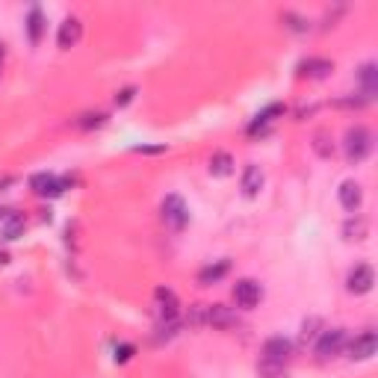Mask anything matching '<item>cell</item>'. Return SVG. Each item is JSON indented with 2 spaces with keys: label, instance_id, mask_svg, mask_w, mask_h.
<instances>
[{
  "label": "cell",
  "instance_id": "obj_9",
  "mask_svg": "<svg viewBox=\"0 0 378 378\" xmlns=\"http://www.w3.org/2000/svg\"><path fill=\"white\" fill-rule=\"evenodd\" d=\"M154 304H157V313H160V320H163V322L177 320L181 302H177L175 290H168V287H157V290H154Z\"/></svg>",
  "mask_w": 378,
  "mask_h": 378
},
{
  "label": "cell",
  "instance_id": "obj_21",
  "mask_svg": "<svg viewBox=\"0 0 378 378\" xmlns=\"http://www.w3.org/2000/svg\"><path fill=\"white\" fill-rule=\"evenodd\" d=\"M366 231H370V222H366L364 216H357V213H355V219H349V222L343 225L346 240H364Z\"/></svg>",
  "mask_w": 378,
  "mask_h": 378
},
{
  "label": "cell",
  "instance_id": "obj_12",
  "mask_svg": "<svg viewBox=\"0 0 378 378\" xmlns=\"http://www.w3.org/2000/svg\"><path fill=\"white\" fill-rule=\"evenodd\" d=\"M80 36H83V24H80V18H65L63 24H59V36H56V42L63 51H68V47H74L77 42H80Z\"/></svg>",
  "mask_w": 378,
  "mask_h": 378
},
{
  "label": "cell",
  "instance_id": "obj_17",
  "mask_svg": "<svg viewBox=\"0 0 378 378\" xmlns=\"http://www.w3.org/2000/svg\"><path fill=\"white\" fill-rule=\"evenodd\" d=\"M27 36L33 45H38L45 36V12L38 6H30V12H27Z\"/></svg>",
  "mask_w": 378,
  "mask_h": 378
},
{
  "label": "cell",
  "instance_id": "obj_27",
  "mask_svg": "<svg viewBox=\"0 0 378 378\" xmlns=\"http://www.w3.org/2000/svg\"><path fill=\"white\" fill-rule=\"evenodd\" d=\"M136 154H163L166 151V145H139V148H133Z\"/></svg>",
  "mask_w": 378,
  "mask_h": 378
},
{
  "label": "cell",
  "instance_id": "obj_11",
  "mask_svg": "<svg viewBox=\"0 0 378 378\" xmlns=\"http://www.w3.org/2000/svg\"><path fill=\"white\" fill-rule=\"evenodd\" d=\"M337 198H340L343 210L357 213V210H361V204H364V189H361L357 181H343L340 189H337Z\"/></svg>",
  "mask_w": 378,
  "mask_h": 378
},
{
  "label": "cell",
  "instance_id": "obj_5",
  "mask_svg": "<svg viewBox=\"0 0 378 378\" xmlns=\"http://www.w3.org/2000/svg\"><path fill=\"white\" fill-rule=\"evenodd\" d=\"M30 189H33V195H38V198H59L65 192V181L54 172H38L30 177Z\"/></svg>",
  "mask_w": 378,
  "mask_h": 378
},
{
  "label": "cell",
  "instance_id": "obj_23",
  "mask_svg": "<svg viewBox=\"0 0 378 378\" xmlns=\"http://www.w3.org/2000/svg\"><path fill=\"white\" fill-rule=\"evenodd\" d=\"M104 124H107L104 113H86V115H80V122H77L80 131H92V127H104Z\"/></svg>",
  "mask_w": 378,
  "mask_h": 378
},
{
  "label": "cell",
  "instance_id": "obj_15",
  "mask_svg": "<svg viewBox=\"0 0 378 378\" xmlns=\"http://www.w3.org/2000/svg\"><path fill=\"white\" fill-rule=\"evenodd\" d=\"M227 272H231V260H227V257H222V260H216V263H210V266H204V269L198 272V284H201V287L219 284Z\"/></svg>",
  "mask_w": 378,
  "mask_h": 378
},
{
  "label": "cell",
  "instance_id": "obj_6",
  "mask_svg": "<svg viewBox=\"0 0 378 378\" xmlns=\"http://www.w3.org/2000/svg\"><path fill=\"white\" fill-rule=\"evenodd\" d=\"M263 298V287L254 281V278H240L234 284V302L243 307V311H252V307L260 304Z\"/></svg>",
  "mask_w": 378,
  "mask_h": 378
},
{
  "label": "cell",
  "instance_id": "obj_1",
  "mask_svg": "<svg viewBox=\"0 0 378 378\" xmlns=\"http://www.w3.org/2000/svg\"><path fill=\"white\" fill-rule=\"evenodd\" d=\"M343 151H346V160L349 163H364L373 151V133L361 124L349 127V131H346V139H343Z\"/></svg>",
  "mask_w": 378,
  "mask_h": 378
},
{
  "label": "cell",
  "instance_id": "obj_8",
  "mask_svg": "<svg viewBox=\"0 0 378 378\" xmlns=\"http://www.w3.org/2000/svg\"><path fill=\"white\" fill-rule=\"evenodd\" d=\"M346 349H349V361H370L378 352V337H375V331H364V334H357L352 343H346Z\"/></svg>",
  "mask_w": 378,
  "mask_h": 378
},
{
  "label": "cell",
  "instance_id": "obj_3",
  "mask_svg": "<svg viewBox=\"0 0 378 378\" xmlns=\"http://www.w3.org/2000/svg\"><path fill=\"white\" fill-rule=\"evenodd\" d=\"M160 213H163L166 227H172V231H184V227L189 225V207H186V201L181 195H166Z\"/></svg>",
  "mask_w": 378,
  "mask_h": 378
},
{
  "label": "cell",
  "instance_id": "obj_24",
  "mask_svg": "<svg viewBox=\"0 0 378 378\" xmlns=\"http://www.w3.org/2000/svg\"><path fill=\"white\" fill-rule=\"evenodd\" d=\"M260 378H287V370H284V366H266V364H260Z\"/></svg>",
  "mask_w": 378,
  "mask_h": 378
},
{
  "label": "cell",
  "instance_id": "obj_22",
  "mask_svg": "<svg viewBox=\"0 0 378 378\" xmlns=\"http://www.w3.org/2000/svg\"><path fill=\"white\" fill-rule=\"evenodd\" d=\"M320 334H322V320H320V316H311V320L302 322V334H298V340L307 346V343H313Z\"/></svg>",
  "mask_w": 378,
  "mask_h": 378
},
{
  "label": "cell",
  "instance_id": "obj_16",
  "mask_svg": "<svg viewBox=\"0 0 378 378\" xmlns=\"http://www.w3.org/2000/svg\"><path fill=\"white\" fill-rule=\"evenodd\" d=\"M357 77H361V86H364V98H366V101H373L375 92H378V65L375 63H364L361 71H357Z\"/></svg>",
  "mask_w": 378,
  "mask_h": 378
},
{
  "label": "cell",
  "instance_id": "obj_20",
  "mask_svg": "<svg viewBox=\"0 0 378 378\" xmlns=\"http://www.w3.org/2000/svg\"><path fill=\"white\" fill-rule=\"evenodd\" d=\"M27 231V219L21 216V213H12L6 219L3 225H0V234H3V240H18Z\"/></svg>",
  "mask_w": 378,
  "mask_h": 378
},
{
  "label": "cell",
  "instance_id": "obj_28",
  "mask_svg": "<svg viewBox=\"0 0 378 378\" xmlns=\"http://www.w3.org/2000/svg\"><path fill=\"white\" fill-rule=\"evenodd\" d=\"M325 142H328V139L320 133V136H316V145H313V148H316V151H320V157H331V148H328Z\"/></svg>",
  "mask_w": 378,
  "mask_h": 378
},
{
  "label": "cell",
  "instance_id": "obj_30",
  "mask_svg": "<svg viewBox=\"0 0 378 378\" xmlns=\"http://www.w3.org/2000/svg\"><path fill=\"white\" fill-rule=\"evenodd\" d=\"M3 59H6V45L0 42V68H3Z\"/></svg>",
  "mask_w": 378,
  "mask_h": 378
},
{
  "label": "cell",
  "instance_id": "obj_18",
  "mask_svg": "<svg viewBox=\"0 0 378 378\" xmlns=\"http://www.w3.org/2000/svg\"><path fill=\"white\" fill-rule=\"evenodd\" d=\"M234 157L227 154V151H216L210 157V175L213 177H227V175H234Z\"/></svg>",
  "mask_w": 378,
  "mask_h": 378
},
{
  "label": "cell",
  "instance_id": "obj_7",
  "mask_svg": "<svg viewBox=\"0 0 378 378\" xmlns=\"http://www.w3.org/2000/svg\"><path fill=\"white\" fill-rule=\"evenodd\" d=\"M373 284H375V272H373L370 263H357L349 272V278H346V290L355 293V296H366L373 290Z\"/></svg>",
  "mask_w": 378,
  "mask_h": 378
},
{
  "label": "cell",
  "instance_id": "obj_31",
  "mask_svg": "<svg viewBox=\"0 0 378 378\" xmlns=\"http://www.w3.org/2000/svg\"><path fill=\"white\" fill-rule=\"evenodd\" d=\"M6 260H9V257H6V254H3V252H0V266H3V263H6Z\"/></svg>",
  "mask_w": 378,
  "mask_h": 378
},
{
  "label": "cell",
  "instance_id": "obj_19",
  "mask_svg": "<svg viewBox=\"0 0 378 378\" xmlns=\"http://www.w3.org/2000/svg\"><path fill=\"white\" fill-rule=\"evenodd\" d=\"M281 113H284L281 104H269V107L263 109V113L254 115V122L248 124V133H257V131H263V127H269V124L275 122V115H281Z\"/></svg>",
  "mask_w": 378,
  "mask_h": 378
},
{
  "label": "cell",
  "instance_id": "obj_13",
  "mask_svg": "<svg viewBox=\"0 0 378 378\" xmlns=\"http://www.w3.org/2000/svg\"><path fill=\"white\" fill-rule=\"evenodd\" d=\"M204 322L213 325V328H234L236 325V313L231 311V307H225V304H207Z\"/></svg>",
  "mask_w": 378,
  "mask_h": 378
},
{
  "label": "cell",
  "instance_id": "obj_26",
  "mask_svg": "<svg viewBox=\"0 0 378 378\" xmlns=\"http://www.w3.org/2000/svg\"><path fill=\"white\" fill-rule=\"evenodd\" d=\"M131 355H133V346H118V349H115V361L124 364V361H131Z\"/></svg>",
  "mask_w": 378,
  "mask_h": 378
},
{
  "label": "cell",
  "instance_id": "obj_29",
  "mask_svg": "<svg viewBox=\"0 0 378 378\" xmlns=\"http://www.w3.org/2000/svg\"><path fill=\"white\" fill-rule=\"evenodd\" d=\"M12 213H15V210H9V207H0V225H3V222H6V219H9V216H12Z\"/></svg>",
  "mask_w": 378,
  "mask_h": 378
},
{
  "label": "cell",
  "instance_id": "obj_2",
  "mask_svg": "<svg viewBox=\"0 0 378 378\" xmlns=\"http://www.w3.org/2000/svg\"><path fill=\"white\" fill-rule=\"evenodd\" d=\"M313 352L320 361H331V357L337 355H343L346 349V343H349V337H346V328H325V331L313 340Z\"/></svg>",
  "mask_w": 378,
  "mask_h": 378
},
{
  "label": "cell",
  "instance_id": "obj_25",
  "mask_svg": "<svg viewBox=\"0 0 378 378\" xmlns=\"http://www.w3.org/2000/svg\"><path fill=\"white\" fill-rule=\"evenodd\" d=\"M133 95H136V89H131V86H127V89H122V92L115 95V104H118V107H127V104L133 101Z\"/></svg>",
  "mask_w": 378,
  "mask_h": 378
},
{
  "label": "cell",
  "instance_id": "obj_10",
  "mask_svg": "<svg viewBox=\"0 0 378 378\" xmlns=\"http://www.w3.org/2000/svg\"><path fill=\"white\" fill-rule=\"evenodd\" d=\"M266 184V175H263V168L257 166V163H248L243 168V177H240V189H243V195L245 198H254V195H260V189Z\"/></svg>",
  "mask_w": 378,
  "mask_h": 378
},
{
  "label": "cell",
  "instance_id": "obj_4",
  "mask_svg": "<svg viewBox=\"0 0 378 378\" xmlns=\"http://www.w3.org/2000/svg\"><path fill=\"white\" fill-rule=\"evenodd\" d=\"M290 355H293V343L287 340V337H269V340L263 343L260 364H266V366H287Z\"/></svg>",
  "mask_w": 378,
  "mask_h": 378
},
{
  "label": "cell",
  "instance_id": "obj_14",
  "mask_svg": "<svg viewBox=\"0 0 378 378\" xmlns=\"http://www.w3.org/2000/svg\"><path fill=\"white\" fill-rule=\"evenodd\" d=\"M298 71H302L304 77H313V80H322V77H328L334 71V63L331 59H325V56H311V59H304V63L298 65Z\"/></svg>",
  "mask_w": 378,
  "mask_h": 378
}]
</instances>
